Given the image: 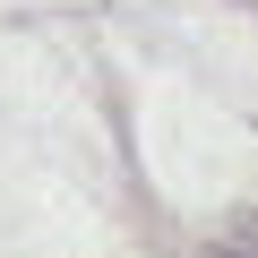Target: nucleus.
<instances>
[{"mask_svg":"<svg viewBox=\"0 0 258 258\" xmlns=\"http://www.w3.org/2000/svg\"><path fill=\"white\" fill-rule=\"evenodd\" d=\"M241 241H249V258H258V215H249V224H241Z\"/></svg>","mask_w":258,"mask_h":258,"instance_id":"nucleus-1","label":"nucleus"}]
</instances>
